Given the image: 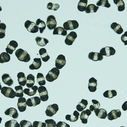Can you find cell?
I'll use <instances>...</instances> for the list:
<instances>
[{"label":"cell","instance_id":"cell-1","mask_svg":"<svg viewBox=\"0 0 127 127\" xmlns=\"http://www.w3.org/2000/svg\"><path fill=\"white\" fill-rule=\"evenodd\" d=\"M16 56L18 60L25 63H28L31 60L30 56L26 51L20 48L16 51L15 53Z\"/></svg>","mask_w":127,"mask_h":127},{"label":"cell","instance_id":"cell-2","mask_svg":"<svg viewBox=\"0 0 127 127\" xmlns=\"http://www.w3.org/2000/svg\"><path fill=\"white\" fill-rule=\"evenodd\" d=\"M60 74L59 69L56 67L53 68L48 73V74L46 76V79L48 82H51L58 78Z\"/></svg>","mask_w":127,"mask_h":127},{"label":"cell","instance_id":"cell-3","mask_svg":"<svg viewBox=\"0 0 127 127\" xmlns=\"http://www.w3.org/2000/svg\"><path fill=\"white\" fill-rule=\"evenodd\" d=\"M25 27L28 32L32 33H35L38 31L39 28L34 22L30 20L26 21L25 24Z\"/></svg>","mask_w":127,"mask_h":127},{"label":"cell","instance_id":"cell-4","mask_svg":"<svg viewBox=\"0 0 127 127\" xmlns=\"http://www.w3.org/2000/svg\"><path fill=\"white\" fill-rule=\"evenodd\" d=\"M1 93L5 97L13 99L16 97V92L11 88L4 86L2 88Z\"/></svg>","mask_w":127,"mask_h":127},{"label":"cell","instance_id":"cell-5","mask_svg":"<svg viewBox=\"0 0 127 127\" xmlns=\"http://www.w3.org/2000/svg\"><path fill=\"white\" fill-rule=\"evenodd\" d=\"M64 28L66 31L73 30L79 27L78 22L76 20H68L63 24Z\"/></svg>","mask_w":127,"mask_h":127},{"label":"cell","instance_id":"cell-6","mask_svg":"<svg viewBox=\"0 0 127 127\" xmlns=\"http://www.w3.org/2000/svg\"><path fill=\"white\" fill-rule=\"evenodd\" d=\"M38 91L39 93L41 100L43 102H45L48 100L49 98L48 92L45 87L43 86H40L38 88Z\"/></svg>","mask_w":127,"mask_h":127},{"label":"cell","instance_id":"cell-7","mask_svg":"<svg viewBox=\"0 0 127 127\" xmlns=\"http://www.w3.org/2000/svg\"><path fill=\"white\" fill-rule=\"evenodd\" d=\"M59 110V107L57 104L50 105L47 108L45 113L48 117H52Z\"/></svg>","mask_w":127,"mask_h":127},{"label":"cell","instance_id":"cell-8","mask_svg":"<svg viewBox=\"0 0 127 127\" xmlns=\"http://www.w3.org/2000/svg\"><path fill=\"white\" fill-rule=\"evenodd\" d=\"M57 25V21L55 16L51 15L47 18V25L49 30H54L56 28Z\"/></svg>","mask_w":127,"mask_h":127},{"label":"cell","instance_id":"cell-9","mask_svg":"<svg viewBox=\"0 0 127 127\" xmlns=\"http://www.w3.org/2000/svg\"><path fill=\"white\" fill-rule=\"evenodd\" d=\"M116 53V50L112 47H106L103 48L100 51V53L102 55L109 57L115 55Z\"/></svg>","mask_w":127,"mask_h":127},{"label":"cell","instance_id":"cell-10","mask_svg":"<svg viewBox=\"0 0 127 127\" xmlns=\"http://www.w3.org/2000/svg\"><path fill=\"white\" fill-rule=\"evenodd\" d=\"M65 57L63 55H60L58 56L55 61V66L56 68L61 69L66 64Z\"/></svg>","mask_w":127,"mask_h":127},{"label":"cell","instance_id":"cell-11","mask_svg":"<svg viewBox=\"0 0 127 127\" xmlns=\"http://www.w3.org/2000/svg\"><path fill=\"white\" fill-rule=\"evenodd\" d=\"M77 37V33L75 32L72 31L67 35L65 40V43L68 45H72Z\"/></svg>","mask_w":127,"mask_h":127},{"label":"cell","instance_id":"cell-12","mask_svg":"<svg viewBox=\"0 0 127 127\" xmlns=\"http://www.w3.org/2000/svg\"><path fill=\"white\" fill-rule=\"evenodd\" d=\"M41 103V100L39 97L37 96L32 97L29 98L26 101V104L29 107H35L40 104Z\"/></svg>","mask_w":127,"mask_h":127},{"label":"cell","instance_id":"cell-13","mask_svg":"<svg viewBox=\"0 0 127 127\" xmlns=\"http://www.w3.org/2000/svg\"><path fill=\"white\" fill-rule=\"evenodd\" d=\"M122 113L119 109L113 110L107 114V117L109 120L112 121L120 117Z\"/></svg>","mask_w":127,"mask_h":127},{"label":"cell","instance_id":"cell-14","mask_svg":"<svg viewBox=\"0 0 127 127\" xmlns=\"http://www.w3.org/2000/svg\"><path fill=\"white\" fill-rule=\"evenodd\" d=\"M17 107L21 112H25L27 107L26 100L25 97H20L18 99Z\"/></svg>","mask_w":127,"mask_h":127},{"label":"cell","instance_id":"cell-15","mask_svg":"<svg viewBox=\"0 0 127 127\" xmlns=\"http://www.w3.org/2000/svg\"><path fill=\"white\" fill-rule=\"evenodd\" d=\"M18 47V43L15 40H11L7 48L5 50L6 52L10 55H12L13 53V51H15L16 48Z\"/></svg>","mask_w":127,"mask_h":127},{"label":"cell","instance_id":"cell-16","mask_svg":"<svg viewBox=\"0 0 127 127\" xmlns=\"http://www.w3.org/2000/svg\"><path fill=\"white\" fill-rule=\"evenodd\" d=\"M4 113L6 115L10 116L15 119L18 118L19 116V113L17 110L14 108L11 107L8 108L5 111Z\"/></svg>","mask_w":127,"mask_h":127},{"label":"cell","instance_id":"cell-17","mask_svg":"<svg viewBox=\"0 0 127 127\" xmlns=\"http://www.w3.org/2000/svg\"><path fill=\"white\" fill-rule=\"evenodd\" d=\"M88 58L91 60L94 61H102L103 59V56L100 53L91 52L88 54Z\"/></svg>","mask_w":127,"mask_h":127},{"label":"cell","instance_id":"cell-18","mask_svg":"<svg viewBox=\"0 0 127 127\" xmlns=\"http://www.w3.org/2000/svg\"><path fill=\"white\" fill-rule=\"evenodd\" d=\"M91 114V111L89 109H86V110H83L80 115V119L82 121V123L83 124L88 123V117Z\"/></svg>","mask_w":127,"mask_h":127},{"label":"cell","instance_id":"cell-19","mask_svg":"<svg viewBox=\"0 0 127 127\" xmlns=\"http://www.w3.org/2000/svg\"><path fill=\"white\" fill-rule=\"evenodd\" d=\"M97 80L94 77L91 78L89 80L88 88L91 92H95L97 90Z\"/></svg>","mask_w":127,"mask_h":127},{"label":"cell","instance_id":"cell-20","mask_svg":"<svg viewBox=\"0 0 127 127\" xmlns=\"http://www.w3.org/2000/svg\"><path fill=\"white\" fill-rule=\"evenodd\" d=\"M42 64L41 58H34L33 62L32 64L30 65L29 68L31 70H37L40 68Z\"/></svg>","mask_w":127,"mask_h":127},{"label":"cell","instance_id":"cell-21","mask_svg":"<svg viewBox=\"0 0 127 127\" xmlns=\"http://www.w3.org/2000/svg\"><path fill=\"white\" fill-rule=\"evenodd\" d=\"M2 79L3 82L8 86H11L13 85L14 82L13 79L10 77L9 74L4 73L3 74L2 76Z\"/></svg>","mask_w":127,"mask_h":127},{"label":"cell","instance_id":"cell-22","mask_svg":"<svg viewBox=\"0 0 127 127\" xmlns=\"http://www.w3.org/2000/svg\"><path fill=\"white\" fill-rule=\"evenodd\" d=\"M80 113L77 111L75 110L73 112V114L72 115H67L65 116V119L67 121H69L71 122H75L78 120Z\"/></svg>","mask_w":127,"mask_h":127},{"label":"cell","instance_id":"cell-23","mask_svg":"<svg viewBox=\"0 0 127 127\" xmlns=\"http://www.w3.org/2000/svg\"><path fill=\"white\" fill-rule=\"evenodd\" d=\"M95 115L97 117L102 119H105L107 115V111L103 108L98 109L94 111Z\"/></svg>","mask_w":127,"mask_h":127},{"label":"cell","instance_id":"cell-24","mask_svg":"<svg viewBox=\"0 0 127 127\" xmlns=\"http://www.w3.org/2000/svg\"><path fill=\"white\" fill-rule=\"evenodd\" d=\"M38 87L37 86H34L30 88H25L23 91L25 95L29 96H32L35 95L37 93Z\"/></svg>","mask_w":127,"mask_h":127},{"label":"cell","instance_id":"cell-25","mask_svg":"<svg viewBox=\"0 0 127 127\" xmlns=\"http://www.w3.org/2000/svg\"><path fill=\"white\" fill-rule=\"evenodd\" d=\"M17 77L19 85L21 86H25L26 84V78L25 73L22 72H19L17 74Z\"/></svg>","mask_w":127,"mask_h":127},{"label":"cell","instance_id":"cell-26","mask_svg":"<svg viewBox=\"0 0 127 127\" xmlns=\"http://www.w3.org/2000/svg\"><path fill=\"white\" fill-rule=\"evenodd\" d=\"M35 83V77L31 74H29L26 77V85L29 88L33 87V85Z\"/></svg>","mask_w":127,"mask_h":127},{"label":"cell","instance_id":"cell-27","mask_svg":"<svg viewBox=\"0 0 127 127\" xmlns=\"http://www.w3.org/2000/svg\"><path fill=\"white\" fill-rule=\"evenodd\" d=\"M111 28L114 32L117 33L118 34H122L124 32L123 29L120 24H118L117 23L114 22L112 23L111 25Z\"/></svg>","mask_w":127,"mask_h":127},{"label":"cell","instance_id":"cell-28","mask_svg":"<svg viewBox=\"0 0 127 127\" xmlns=\"http://www.w3.org/2000/svg\"><path fill=\"white\" fill-rule=\"evenodd\" d=\"M39 54L43 62H47L50 59V57L47 52L46 49L42 48L39 50Z\"/></svg>","mask_w":127,"mask_h":127},{"label":"cell","instance_id":"cell-29","mask_svg":"<svg viewBox=\"0 0 127 127\" xmlns=\"http://www.w3.org/2000/svg\"><path fill=\"white\" fill-rule=\"evenodd\" d=\"M53 34L54 35H62L63 36H65L67 35V31L63 27H57L54 29Z\"/></svg>","mask_w":127,"mask_h":127},{"label":"cell","instance_id":"cell-30","mask_svg":"<svg viewBox=\"0 0 127 127\" xmlns=\"http://www.w3.org/2000/svg\"><path fill=\"white\" fill-rule=\"evenodd\" d=\"M88 105V102L86 100L83 99L81 101L78 103V104L76 107L77 110L79 112H82L86 108Z\"/></svg>","mask_w":127,"mask_h":127},{"label":"cell","instance_id":"cell-31","mask_svg":"<svg viewBox=\"0 0 127 127\" xmlns=\"http://www.w3.org/2000/svg\"><path fill=\"white\" fill-rule=\"evenodd\" d=\"M35 41L38 45L40 47H44L49 43V41L47 38L37 37L35 38Z\"/></svg>","mask_w":127,"mask_h":127},{"label":"cell","instance_id":"cell-32","mask_svg":"<svg viewBox=\"0 0 127 127\" xmlns=\"http://www.w3.org/2000/svg\"><path fill=\"white\" fill-rule=\"evenodd\" d=\"M36 24L39 28L40 33H43L46 28V25L45 22L39 18L36 21Z\"/></svg>","mask_w":127,"mask_h":127},{"label":"cell","instance_id":"cell-33","mask_svg":"<svg viewBox=\"0 0 127 127\" xmlns=\"http://www.w3.org/2000/svg\"><path fill=\"white\" fill-rule=\"evenodd\" d=\"M88 0H80L77 6L78 10L81 12L85 11L88 5Z\"/></svg>","mask_w":127,"mask_h":127},{"label":"cell","instance_id":"cell-34","mask_svg":"<svg viewBox=\"0 0 127 127\" xmlns=\"http://www.w3.org/2000/svg\"><path fill=\"white\" fill-rule=\"evenodd\" d=\"M10 60V56L8 53L2 52L0 54V63L3 64L9 62Z\"/></svg>","mask_w":127,"mask_h":127},{"label":"cell","instance_id":"cell-35","mask_svg":"<svg viewBox=\"0 0 127 127\" xmlns=\"http://www.w3.org/2000/svg\"><path fill=\"white\" fill-rule=\"evenodd\" d=\"M99 7L95 5L94 4H90L88 5L86 9V13H96L99 9Z\"/></svg>","mask_w":127,"mask_h":127},{"label":"cell","instance_id":"cell-36","mask_svg":"<svg viewBox=\"0 0 127 127\" xmlns=\"http://www.w3.org/2000/svg\"><path fill=\"white\" fill-rule=\"evenodd\" d=\"M114 3L118 7V10L119 11H123L125 9V3L123 0H113Z\"/></svg>","mask_w":127,"mask_h":127},{"label":"cell","instance_id":"cell-37","mask_svg":"<svg viewBox=\"0 0 127 127\" xmlns=\"http://www.w3.org/2000/svg\"><path fill=\"white\" fill-rule=\"evenodd\" d=\"M117 93L115 90H107L103 93V95L105 97L108 98L109 99H112L115 96H117Z\"/></svg>","mask_w":127,"mask_h":127},{"label":"cell","instance_id":"cell-38","mask_svg":"<svg viewBox=\"0 0 127 127\" xmlns=\"http://www.w3.org/2000/svg\"><path fill=\"white\" fill-rule=\"evenodd\" d=\"M37 82L40 86L45 85L46 81L45 77L42 73H38L37 76Z\"/></svg>","mask_w":127,"mask_h":127},{"label":"cell","instance_id":"cell-39","mask_svg":"<svg viewBox=\"0 0 127 127\" xmlns=\"http://www.w3.org/2000/svg\"><path fill=\"white\" fill-rule=\"evenodd\" d=\"M92 104L90 107V110L91 112H93L97 109H99L100 107V103L96 100L93 99L92 100Z\"/></svg>","mask_w":127,"mask_h":127},{"label":"cell","instance_id":"cell-40","mask_svg":"<svg viewBox=\"0 0 127 127\" xmlns=\"http://www.w3.org/2000/svg\"><path fill=\"white\" fill-rule=\"evenodd\" d=\"M5 127H21L20 124L15 120H10L5 123Z\"/></svg>","mask_w":127,"mask_h":127},{"label":"cell","instance_id":"cell-41","mask_svg":"<svg viewBox=\"0 0 127 127\" xmlns=\"http://www.w3.org/2000/svg\"><path fill=\"white\" fill-rule=\"evenodd\" d=\"M15 90H16V97H23V87L21 86L20 85L18 86H15Z\"/></svg>","mask_w":127,"mask_h":127},{"label":"cell","instance_id":"cell-42","mask_svg":"<svg viewBox=\"0 0 127 127\" xmlns=\"http://www.w3.org/2000/svg\"><path fill=\"white\" fill-rule=\"evenodd\" d=\"M7 26L4 23H0V39H2L5 37V31Z\"/></svg>","mask_w":127,"mask_h":127},{"label":"cell","instance_id":"cell-43","mask_svg":"<svg viewBox=\"0 0 127 127\" xmlns=\"http://www.w3.org/2000/svg\"><path fill=\"white\" fill-rule=\"evenodd\" d=\"M96 5L98 7L102 6V7H105L107 8L111 7V5L109 3L108 0H100L97 2Z\"/></svg>","mask_w":127,"mask_h":127},{"label":"cell","instance_id":"cell-44","mask_svg":"<svg viewBox=\"0 0 127 127\" xmlns=\"http://www.w3.org/2000/svg\"><path fill=\"white\" fill-rule=\"evenodd\" d=\"M60 5L57 3L49 2L47 5V8L51 10L57 11L60 8Z\"/></svg>","mask_w":127,"mask_h":127},{"label":"cell","instance_id":"cell-45","mask_svg":"<svg viewBox=\"0 0 127 127\" xmlns=\"http://www.w3.org/2000/svg\"><path fill=\"white\" fill-rule=\"evenodd\" d=\"M46 127H56V123L53 119H48L45 121Z\"/></svg>","mask_w":127,"mask_h":127},{"label":"cell","instance_id":"cell-46","mask_svg":"<svg viewBox=\"0 0 127 127\" xmlns=\"http://www.w3.org/2000/svg\"><path fill=\"white\" fill-rule=\"evenodd\" d=\"M20 124L21 127H33L32 125L30 122L25 120L21 121Z\"/></svg>","mask_w":127,"mask_h":127},{"label":"cell","instance_id":"cell-47","mask_svg":"<svg viewBox=\"0 0 127 127\" xmlns=\"http://www.w3.org/2000/svg\"><path fill=\"white\" fill-rule=\"evenodd\" d=\"M32 126L33 127H46L45 123L38 121H34Z\"/></svg>","mask_w":127,"mask_h":127},{"label":"cell","instance_id":"cell-48","mask_svg":"<svg viewBox=\"0 0 127 127\" xmlns=\"http://www.w3.org/2000/svg\"><path fill=\"white\" fill-rule=\"evenodd\" d=\"M121 39L122 42L124 43L125 45H127V31L125 32V33L122 35Z\"/></svg>","mask_w":127,"mask_h":127},{"label":"cell","instance_id":"cell-49","mask_svg":"<svg viewBox=\"0 0 127 127\" xmlns=\"http://www.w3.org/2000/svg\"><path fill=\"white\" fill-rule=\"evenodd\" d=\"M56 127H70V126L64 122H60L56 124Z\"/></svg>","mask_w":127,"mask_h":127},{"label":"cell","instance_id":"cell-50","mask_svg":"<svg viewBox=\"0 0 127 127\" xmlns=\"http://www.w3.org/2000/svg\"><path fill=\"white\" fill-rule=\"evenodd\" d=\"M122 108L124 111L127 110V101H126L122 105Z\"/></svg>","mask_w":127,"mask_h":127},{"label":"cell","instance_id":"cell-51","mask_svg":"<svg viewBox=\"0 0 127 127\" xmlns=\"http://www.w3.org/2000/svg\"><path fill=\"white\" fill-rule=\"evenodd\" d=\"M2 88V86L1 85V83L0 82V90H1Z\"/></svg>","mask_w":127,"mask_h":127},{"label":"cell","instance_id":"cell-52","mask_svg":"<svg viewBox=\"0 0 127 127\" xmlns=\"http://www.w3.org/2000/svg\"><path fill=\"white\" fill-rule=\"evenodd\" d=\"M2 118L0 117V124H1V122H2Z\"/></svg>","mask_w":127,"mask_h":127},{"label":"cell","instance_id":"cell-53","mask_svg":"<svg viewBox=\"0 0 127 127\" xmlns=\"http://www.w3.org/2000/svg\"><path fill=\"white\" fill-rule=\"evenodd\" d=\"M2 10V8L1 7V6H0V11H1Z\"/></svg>","mask_w":127,"mask_h":127},{"label":"cell","instance_id":"cell-54","mask_svg":"<svg viewBox=\"0 0 127 127\" xmlns=\"http://www.w3.org/2000/svg\"><path fill=\"white\" fill-rule=\"evenodd\" d=\"M120 127H125V126H121Z\"/></svg>","mask_w":127,"mask_h":127},{"label":"cell","instance_id":"cell-55","mask_svg":"<svg viewBox=\"0 0 127 127\" xmlns=\"http://www.w3.org/2000/svg\"><path fill=\"white\" fill-rule=\"evenodd\" d=\"M0 22H1V21H0Z\"/></svg>","mask_w":127,"mask_h":127}]
</instances>
